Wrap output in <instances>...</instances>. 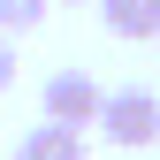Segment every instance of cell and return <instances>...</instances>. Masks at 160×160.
Masks as SVG:
<instances>
[{
	"mask_svg": "<svg viewBox=\"0 0 160 160\" xmlns=\"http://www.w3.org/2000/svg\"><path fill=\"white\" fill-rule=\"evenodd\" d=\"M107 145H122V152H145L152 137H160V92L145 84H122V92H107V107H99V122H92Z\"/></svg>",
	"mask_w": 160,
	"mask_h": 160,
	"instance_id": "cell-1",
	"label": "cell"
},
{
	"mask_svg": "<svg viewBox=\"0 0 160 160\" xmlns=\"http://www.w3.org/2000/svg\"><path fill=\"white\" fill-rule=\"evenodd\" d=\"M38 107H46V122H61V130H92L99 107H107V92H99L84 69H53L46 92H38Z\"/></svg>",
	"mask_w": 160,
	"mask_h": 160,
	"instance_id": "cell-2",
	"label": "cell"
},
{
	"mask_svg": "<svg viewBox=\"0 0 160 160\" xmlns=\"http://www.w3.org/2000/svg\"><path fill=\"white\" fill-rule=\"evenodd\" d=\"M99 23L114 38H160V0H99Z\"/></svg>",
	"mask_w": 160,
	"mask_h": 160,
	"instance_id": "cell-3",
	"label": "cell"
},
{
	"mask_svg": "<svg viewBox=\"0 0 160 160\" xmlns=\"http://www.w3.org/2000/svg\"><path fill=\"white\" fill-rule=\"evenodd\" d=\"M15 160H84V130L38 122V130H23V152H15Z\"/></svg>",
	"mask_w": 160,
	"mask_h": 160,
	"instance_id": "cell-4",
	"label": "cell"
},
{
	"mask_svg": "<svg viewBox=\"0 0 160 160\" xmlns=\"http://www.w3.org/2000/svg\"><path fill=\"white\" fill-rule=\"evenodd\" d=\"M38 23H46V0H0V38L38 31Z\"/></svg>",
	"mask_w": 160,
	"mask_h": 160,
	"instance_id": "cell-5",
	"label": "cell"
},
{
	"mask_svg": "<svg viewBox=\"0 0 160 160\" xmlns=\"http://www.w3.org/2000/svg\"><path fill=\"white\" fill-rule=\"evenodd\" d=\"M8 84H15V46L0 38V92H8Z\"/></svg>",
	"mask_w": 160,
	"mask_h": 160,
	"instance_id": "cell-6",
	"label": "cell"
}]
</instances>
